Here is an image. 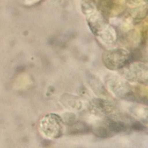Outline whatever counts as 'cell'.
Segmentation results:
<instances>
[{"label":"cell","instance_id":"1","mask_svg":"<svg viewBox=\"0 0 148 148\" xmlns=\"http://www.w3.org/2000/svg\"><path fill=\"white\" fill-rule=\"evenodd\" d=\"M105 66L111 70L121 69L132 60V55L123 49L106 51L102 56Z\"/></svg>","mask_w":148,"mask_h":148},{"label":"cell","instance_id":"2","mask_svg":"<svg viewBox=\"0 0 148 148\" xmlns=\"http://www.w3.org/2000/svg\"><path fill=\"white\" fill-rule=\"evenodd\" d=\"M63 121L57 114L46 115L40 122V128L45 135L48 137L56 138L60 136L63 131Z\"/></svg>","mask_w":148,"mask_h":148},{"label":"cell","instance_id":"3","mask_svg":"<svg viewBox=\"0 0 148 148\" xmlns=\"http://www.w3.org/2000/svg\"><path fill=\"white\" fill-rule=\"evenodd\" d=\"M123 75L127 79L143 83L147 80V66L143 62L128 63L123 67Z\"/></svg>","mask_w":148,"mask_h":148},{"label":"cell","instance_id":"4","mask_svg":"<svg viewBox=\"0 0 148 148\" xmlns=\"http://www.w3.org/2000/svg\"><path fill=\"white\" fill-rule=\"evenodd\" d=\"M107 84L110 91L119 98L128 100H135V97L130 85L116 76L107 78Z\"/></svg>","mask_w":148,"mask_h":148},{"label":"cell","instance_id":"5","mask_svg":"<svg viewBox=\"0 0 148 148\" xmlns=\"http://www.w3.org/2000/svg\"><path fill=\"white\" fill-rule=\"evenodd\" d=\"M90 109L97 115L104 116L113 110L114 106L110 101L106 99L94 98L90 102Z\"/></svg>","mask_w":148,"mask_h":148},{"label":"cell","instance_id":"6","mask_svg":"<svg viewBox=\"0 0 148 148\" xmlns=\"http://www.w3.org/2000/svg\"><path fill=\"white\" fill-rule=\"evenodd\" d=\"M88 82L92 90L97 95L100 96H104L107 95V91L103 84L96 76L90 74L88 75Z\"/></svg>","mask_w":148,"mask_h":148},{"label":"cell","instance_id":"7","mask_svg":"<svg viewBox=\"0 0 148 148\" xmlns=\"http://www.w3.org/2000/svg\"><path fill=\"white\" fill-rule=\"evenodd\" d=\"M61 103L67 108L80 109L82 107L81 101L78 98L68 94H64L61 98Z\"/></svg>","mask_w":148,"mask_h":148},{"label":"cell","instance_id":"8","mask_svg":"<svg viewBox=\"0 0 148 148\" xmlns=\"http://www.w3.org/2000/svg\"><path fill=\"white\" fill-rule=\"evenodd\" d=\"M69 132L70 134H77L88 132L91 128L86 123L82 121H76L72 124L68 126Z\"/></svg>","mask_w":148,"mask_h":148},{"label":"cell","instance_id":"9","mask_svg":"<svg viewBox=\"0 0 148 148\" xmlns=\"http://www.w3.org/2000/svg\"><path fill=\"white\" fill-rule=\"evenodd\" d=\"M108 128L112 134L119 133L126 131L128 130V126L121 121L110 120L108 124Z\"/></svg>","mask_w":148,"mask_h":148},{"label":"cell","instance_id":"10","mask_svg":"<svg viewBox=\"0 0 148 148\" xmlns=\"http://www.w3.org/2000/svg\"><path fill=\"white\" fill-rule=\"evenodd\" d=\"M93 132L98 137L102 138H108L110 135V134H112L108 128L103 126L95 128L93 130Z\"/></svg>","mask_w":148,"mask_h":148},{"label":"cell","instance_id":"11","mask_svg":"<svg viewBox=\"0 0 148 148\" xmlns=\"http://www.w3.org/2000/svg\"><path fill=\"white\" fill-rule=\"evenodd\" d=\"M61 119L63 123L65 124L68 126L72 124L76 121V115L72 113H66L64 114L63 117Z\"/></svg>","mask_w":148,"mask_h":148},{"label":"cell","instance_id":"12","mask_svg":"<svg viewBox=\"0 0 148 148\" xmlns=\"http://www.w3.org/2000/svg\"><path fill=\"white\" fill-rule=\"evenodd\" d=\"M131 128L135 130H143L145 127L139 122H135L132 124Z\"/></svg>","mask_w":148,"mask_h":148}]
</instances>
